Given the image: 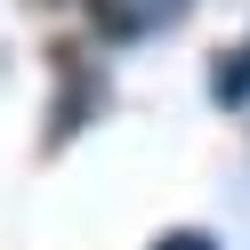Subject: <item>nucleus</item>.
<instances>
[{
    "instance_id": "obj_1",
    "label": "nucleus",
    "mask_w": 250,
    "mask_h": 250,
    "mask_svg": "<svg viewBox=\"0 0 250 250\" xmlns=\"http://www.w3.org/2000/svg\"><path fill=\"white\" fill-rule=\"evenodd\" d=\"M186 8H194V0H89V24H97L105 41H153V33H169Z\"/></svg>"
},
{
    "instance_id": "obj_2",
    "label": "nucleus",
    "mask_w": 250,
    "mask_h": 250,
    "mask_svg": "<svg viewBox=\"0 0 250 250\" xmlns=\"http://www.w3.org/2000/svg\"><path fill=\"white\" fill-rule=\"evenodd\" d=\"M210 89H218V105H250V41L226 57V65H218V81H210Z\"/></svg>"
}]
</instances>
